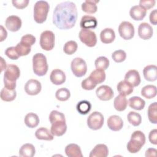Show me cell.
Returning <instances> with one entry per match:
<instances>
[{"mask_svg":"<svg viewBox=\"0 0 157 157\" xmlns=\"http://www.w3.org/2000/svg\"><path fill=\"white\" fill-rule=\"evenodd\" d=\"M77 19L75 4L72 1H64L56 5L53 14V23L60 29L73 28Z\"/></svg>","mask_w":157,"mask_h":157,"instance_id":"1","label":"cell"},{"mask_svg":"<svg viewBox=\"0 0 157 157\" xmlns=\"http://www.w3.org/2000/svg\"><path fill=\"white\" fill-rule=\"evenodd\" d=\"M20 71L15 64H9L4 74V87L10 90H15L16 80L20 77Z\"/></svg>","mask_w":157,"mask_h":157,"instance_id":"2","label":"cell"},{"mask_svg":"<svg viewBox=\"0 0 157 157\" xmlns=\"http://www.w3.org/2000/svg\"><path fill=\"white\" fill-rule=\"evenodd\" d=\"M146 141L145 136L141 131H134L131 139L126 145L128 151L131 153H136L140 151Z\"/></svg>","mask_w":157,"mask_h":157,"instance_id":"3","label":"cell"},{"mask_svg":"<svg viewBox=\"0 0 157 157\" xmlns=\"http://www.w3.org/2000/svg\"><path fill=\"white\" fill-rule=\"evenodd\" d=\"M48 69L46 56L42 53H37L33 56V69L38 76L45 75Z\"/></svg>","mask_w":157,"mask_h":157,"instance_id":"4","label":"cell"},{"mask_svg":"<svg viewBox=\"0 0 157 157\" xmlns=\"http://www.w3.org/2000/svg\"><path fill=\"white\" fill-rule=\"evenodd\" d=\"M50 9L48 2L45 1H38L34 6V19L37 23H42L45 21Z\"/></svg>","mask_w":157,"mask_h":157,"instance_id":"5","label":"cell"},{"mask_svg":"<svg viewBox=\"0 0 157 157\" xmlns=\"http://www.w3.org/2000/svg\"><path fill=\"white\" fill-rule=\"evenodd\" d=\"M55 36L54 33L52 31L46 30L43 31L40 36V46L45 50H52L55 46Z\"/></svg>","mask_w":157,"mask_h":157,"instance_id":"6","label":"cell"},{"mask_svg":"<svg viewBox=\"0 0 157 157\" xmlns=\"http://www.w3.org/2000/svg\"><path fill=\"white\" fill-rule=\"evenodd\" d=\"M71 68L74 75L77 77H82L87 71V65L82 58L77 57L73 59L71 63Z\"/></svg>","mask_w":157,"mask_h":157,"instance_id":"7","label":"cell"},{"mask_svg":"<svg viewBox=\"0 0 157 157\" xmlns=\"http://www.w3.org/2000/svg\"><path fill=\"white\" fill-rule=\"evenodd\" d=\"M104 116L98 111L91 113L87 118V125L88 128L93 130H98L101 129L104 124Z\"/></svg>","mask_w":157,"mask_h":157,"instance_id":"8","label":"cell"},{"mask_svg":"<svg viewBox=\"0 0 157 157\" xmlns=\"http://www.w3.org/2000/svg\"><path fill=\"white\" fill-rule=\"evenodd\" d=\"M78 37L81 42L89 47H94L97 43L96 33L90 29H81Z\"/></svg>","mask_w":157,"mask_h":157,"instance_id":"9","label":"cell"},{"mask_svg":"<svg viewBox=\"0 0 157 157\" xmlns=\"http://www.w3.org/2000/svg\"><path fill=\"white\" fill-rule=\"evenodd\" d=\"M118 33L121 38L124 40L131 39L135 33L134 25L129 21H122L118 26Z\"/></svg>","mask_w":157,"mask_h":157,"instance_id":"10","label":"cell"},{"mask_svg":"<svg viewBox=\"0 0 157 157\" xmlns=\"http://www.w3.org/2000/svg\"><path fill=\"white\" fill-rule=\"evenodd\" d=\"M96 94L99 99L104 101L110 100L114 96L112 88L105 85L99 86L96 90Z\"/></svg>","mask_w":157,"mask_h":157,"instance_id":"11","label":"cell"},{"mask_svg":"<svg viewBox=\"0 0 157 157\" xmlns=\"http://www.w3.org/2000/svg\"><path fill=\"white\" fill-rule=\"evenodd\" d=\"M42 90L41 83L36 79H29L25 85V91L26 94L34 96L38 94Z\"/></svg>","mask_w":157,"mask_h":157,"instance_id":"12","label":"cell"},{"mask_svg":"<svg viewBox=\"0 0 157 157\" xmlns=\"http://www.w3.org/2000/svg\"><path fill=\"white\" fill-rule=\"evenodd\" d=\"M21 18L17 15H10L5 21L6 27L12 32L18 31L21 28Z\"/></svg>","mask_w":157,"mask_h":157,"instance_id":"13","label":"cell"},{"mask_svg":"<svg viewBox=\"0 0 157 157\" xmlns=\"http://www.w3.org/2000/svg\"><path fill=\"white\" fill-rule=\"evenodd\" d=\"M153 34V29L151 25L146 22L141 23L138 27V35L143 40L150 39Z\"/></svg>","mask_w":157,"mask_h":157,"instance_id":"14","label":"cell"},{"mask_svg":"<svg viewBox=\"0 0 157 157\" xmlns=\"http://www.w3.org/2000/svg\"><path fill=\"white\" fill-rule=\"evenodd\" d=\"M98 25V21L96 17L91 15H83L80 20V26L82 29H94Z\"/></svg>","mask_w":157,"mask_h":157,"instance_id":"15","label":"cell"},{"mask_svg":"<svg viewBox=\"0 0 157 157\" xmlns=\"http://www.w3.org/2000/svg\"><path fill=\"white\" fill-rule=\"evenodd\" d=\"M65 73L59 69H53L50 75V80L51 82L56 85H59L64 83L66 81Z\"/></svg>","mask_w":157,"mask_h":157,"instance_id":"16","label":"cell"},{"mask_svg":"<svg viewBox=\"0 0 157 157\" xmlns=\"http://www.w3.org/2000/svg\"><path fill=\"white\" fill-rule=\"evenodd\" d=\"M124 80L129 83L133 87L139 86L141 81L139 72L136 69L129 70L124 75Z\"/></svg>","mask_w":157,"mask_h":157,"instance_id":"17","label":"cell"},{"mask_svg":"<svg viewBox=\"0 0 157 157\" xmlns=\"http://www.w3.org/2000/svg\"><path fill=\"white\" fill-rule=\"evenodd\" d=\"M108 128L113 131H118L123 126V121L120 116L113 115L110 116L107 119Z\"/></svg>","mask_w":157,"mask_h":157,"instance_id":"18","label":"cell"},{"mask_svg":"<svg viewBox=\"0 0 157 157\" xmlns=\"http://www.w3.org/2000/svg\"><path fill=\"white\" fill-rule=\"evenodd\" d=\"M147 14V10L139 5L132 6L129 10L131 17L137 21L142 20Z\"/></svg>","mask_w":157,"mask_h":157,"instance_id":"19","label":"cell"},{"mask_svg":"<svg viewBox=\"0 0 157 157\" xmlns=\"http://www.w3.org/2000/svg\"><path fill=\"white\" fill-rule=\"evenodd\" d=\"M66 131L67 125L66 121H63L53 123L50 128V131L55 136H61L65 134Z\"/></svg>","mask_w":157,"mask_h":157,"instance_id":"20","label":"cell"},{"mask_svg":"<svg viewBox=\"0 0 157 157\" xmlns=\"http://www.w3.org/2000/svg\"><path fill=\"white\" fill-rule=\"evenodd\" d=\"M145 79L149 82H153L157 79V67L156 65L150 64L145 66L143 69Z\"/></svg>","mask_w":157,"mask_h":157,"instance_id":"21","label":"cell"},{"mask_svg":"<svg viewBox=\"0 0 157 157\" xmlns=\"http://www.w3.org/2000/svg\"><path fill=\"white\" fill-rule=\"evenodd\" d=\"M109 155V149L106 145L103 144H97L91 151L90 157H107Z\"/></svg>","mask_w":157,"mask_h":157,"instance_id":"22","label":"cell"},{"mask_svg":"<svg viewBox=\"0 0 157 157\" xmlns=\"http://www.w3.org/2000/svg\"><path fill=\"white\" fill-rule=\"evenodd\" d=\"M115 39V33L113 29L106 28L100 33V39L104 44H110Z\"/></svg>","mask_w":157,"mask_h":157,"instance_id":"23","label":"cell"},{"mask_svg":"<svg viewBox=\"0 0 157 157\" xmlns=\"http://www.w3.org/2000/svg\"><path fill=\"white\" fill-rule=\"evenodd\" d=\"M65 153L69 157H83L80 147L75 144H70L65 148Z\"/></svg>","mask_w":157,"mask_h":157,"instance_id":"24","label":"cell"},{"mask_svg":"<svg viewBox=\"0 0 157 157\" xmlns=\"http://www.w3.org/2000/svg\"><path fill=\"white\" fill-rule=\"evenodd\" d=\"M117 91L120 94L127 96L131 94L134 90V87L128 82L121 80L117 85Z\"/></svg>","mask_w":157,"mask_h":157,"instance_id":"25","label":"cell"},{"mask_svg":"<svg viewBox=\"0 0 157 157\" xmlns=\"http://www.w3.org/2000/svg\"><path fill=\"white\" fill-rule=\"evenodd\" d=\"M35 136L39 140H45L49 141L52 140L54 138L53 135L52 134L51 131L44 127H40L38 128L35 132Z\"/></svg>","mask_w":157,"mask_h":157,"instance_id":"26","label":"cell"},{"mask_svg":"<svg viewBox=\"0 0 157 157\" xmlns=\"http://www.w3.org/2000/svg\"><path fill=\"white\" fill-rule=\"evenodd\" d=\"M19 156L22 157H33L36 153L34 146L31 144H23L19 150Z\"/></svg>","mask_w":157,"mask_h":157,"instance_id":"27","label":"cell"},{"mask_svg":"<svg viewBox=\"0 0 157 157\" xmlns=\"http://www.w3.org/2000/svg\"><path fill=\"white\" fill-rule=\"evenodd\" d=\"M128 103L131 108L136 110H141L145 105V101L139 96H132L130 98Z\"/></svg>","mask_w":157,"mask_h":157,"instance_id":"28","label":"cell"},{"mask_svg":"<svg viewBox=\"0 0 157 157\" xmlns=\"http://www.w3.org/2000/svg\"><path fill=\"white\" fill-rule=\"evenodd\" d=\"M128 105V100L125 96L119 94L114 99L113 106L116 110L118 112L123 111Z\"/></svg>","mask_w":157,"mask_h":157,"instance_id":"29","label":"cell"},{"mask_svg":"<svg viewBox=\"0 0 157 157\" xmlns=\"http://www.w3.org/2000/svg\"><path fill=\"white\" fill-rule=\"evenodd\" d=\"M39 118L38 115L33 112H29L25 117L24 121L26 126L30 128H34L37 126L39 123Z\"/></svg>","mask_w":157,"mask_h":157,"instance_id":"30","label":"cell"},{"mask_svg":"<svg viewBox=\"0 0 157 157\" xmlns=\"http://www.w3.org/2000/svg\"><path fill=\"white\" fill-rule=\"evenodd\" d=\"M98 2H99V1L86 0L82 4V9L85 13L90 14L94 13L98 10V7L96 5Z\"/></svg>","mask_w":157,"mask_h":157,"instance_id":"31","label":"cell"},{"mask_svg":"<svg viewBox=\"0 0 157 157\" xmlns=\"http://www.w3.org/2000/svg\"><path fill=\"white\" fill-rule=\"evenodd\" d=\"M141 95L146 99H152L156 96V86L153 85L144 86L141 90Z\"/></svg>","mask_w":157,"mask_h":157,"instance_id":"32","label":"cell"},{"mask_svg":"<svg viewBox=\"0 0 157 157\" xmlns=\"http://www.w3.org/2000/svg\"><path fill=\"white\" fill-rule=\"evenodd\" d=\"M105 73L104 70L96 69L92 71L89 76V77L96 83L99 84L104 82L105 79Z\"/></svg>","mask_w":157,"mask_h":157,"instance_id":"33","label":"cell"},{"mask_svg":"<svg viewBox=\"0 0 157 157\" xmlns=\"http://www.w3.org/2000/svg\"><path fill=\"white\" fill-rule=\"evenodd\" d=\"M0 96L2 101L6 102H10L15 99L17 96V92L15 90H10L4 87L1 91Z\"/></svg>","mask_w":157,"mask_h":157,"instance_id":"34","label":"cell"},{"mask_svg":"<svg viewBox=\"0 0 157 157\" xmlns=\"http://www.w3.org/2000/svg\"><path fill=\"white\" fill-rule=\"evenodd\" d=\"M147 115L149 121L153 124L157 123V102H154L150 104L147 110Z\"/></svg>","mask_w":157,"mask_h":157,"instance_id":"35","label":"cell"},{"mask_svg":"<svg viewBox=\"0 0 157 157\" xmlns=\"http://www.w3.org/2000/svg\"><path fill=\"white\" fill-rule=\"evenodd\" d=\"M76 109L80 114L86 115L91 110V104L88 101L82 100L78 102L76 105Z\"/></svg>","mask_w":157,"mask_h":157,"instance_id":"36","label":"cell"},{"mask_svg":"<svg viewBox=\"0 0 157 157\" xmlns=\"http://www.w3.org/2000/svg\"><path fill=\"white\" fill-rule=\"evenodd\" d=\"M127 119L129 123L134 126H137L140 124L142 122L141 115L136 112L131 111L127 115Z\"/></svg>","mask_w":157,"mask_h":157,"instance_id":"37","label":"cell"},{"mask_svg":"<svg viewBox=\"0 0 157 157\" xmlns=\"http://www.w3.org/2000/svg\"><path fill=\"white\" fill-rule=\"evenodd\" d=\"M16 50L20 56L28 55L31 50V46L21 41L18 42L15 46Z\"/></svg>","mask_w":157,"mask_h":157,"instance_id":"38","label":"cell"},{"mask_svg":"<svg viewBox=\"0 0 157 157\" xmlns=\"http://www.w3.org/2000/svg\"><path fill=\"white\" fill-rule=\"evenodd\" d=\"M70 96V91L66 88H61L57 90L55 93L56 99L60 101H66L69 99Z\"/></svg>","mask_w":157,"mask_h":157,"instance_id":"39","label":"cell"},{"mask_svg":"<svg viewBox=\"0 0 157 157\" xmlns=\"http://www.w3.org/2000/svg\"><path fill=\"white\" fill-rule=\"evenodd\" d=\"M78 48V45L77 42L74 40H69L65 43L63 47L64 52L69 55L74 53Z\"/></svg>","mask_w":157,"mask_h":157,"instance_id":"40","label":"cell"},{"mask_svg":"<svg viewBox=\"0 0 157 157\" xmlns=\"http://www.w3.org/2000/svg\"><path fill=\"white\" fill-rule=\"evenodd\" d=\"M94 65L96 69L105 70L109 66V60L107 58L104 56H101L97 58L94 61Z\"/></svg>","mask_w":157,"mask_h":157,"instance_id":"41","label":"cell"},{"mask_svg":"<svg viewBox=\"0 0 157 157\" xmlns=\"http://www.w3.org/2000/svg\"><path fill=\"white\" fill-rule=\"evenodd\" d=\"M49 121L51 124L53 123L59 121H66V118L64 113L62 112H60L58 110H52L49 115Z\"/></svg>","mask_w":157,"mask_h":157,"instance_id":"42","label":"cell"},{"mask_svg":"<svg viewBox=\"0 0 157 157\" xmlns=\"http://www.w3.org/2000/svg\"><path fill=\"white\" fill-rule=\"evenodd\" d=\"M113 60L116 63H121L124 61L126 58V53L123 50H117L112 54Z\"/></svg>","mask_w":157,"mask_h":157,"instance_id":"43","label":"cell"},{"mask_svg":"<svg viewBox=\"0 0 157 157\" xmlns=\"http://www.w3.org/2000/svg\"><path fill=\"white\" fill-rule=\"evenodd\" d=\"M97 84H96L89 77L82 80L81 83L82 88L85 90H92L96 88Z\"/></svg>","mask_w":157,"mask_h":157,"instance_id":"44","label":"cell"},{"mask_svg":"<svg viewBox=\"0 0 157 157\" xmlns=\"http://www.w3.org/2000/svg\"><path fill=\"white\" fill-rule=\"evenodd\" d=\"M5 55L8 58L13 60H16L18 59V58L20 57L19 55L18 54L16 50L15 47H10L7 48L5 50Z\"/></svg>","mask_w":157,"mask_h":157,"instance_id":"45","label":"cell"},{"mask_svg":"<svg viewBox=\"0 0 157 157\" xmlns=\"http://www.w3.org/2000/svg\"><path fill=\"white\" fill-rule=\"evenodd\" d=\"M36 40V37L33 35L30 34H27L21 37L20 41L26 44H28L30 46H32L35 44Z\"/></svg>","mask_w":157,"mask_h":157,"instance_id":"46","label":"cell"},{"mask_svg":"<svg viewBox=\"0 0 157 157\" xmlns=\"http://www.w3.org/2000/svg\"><path fill=\"white\" fill-rule=\"evenodd\" d=\"M29 2V0H13L12 1L13 6L18 9H22L26 7Z\"/></svg>","mask_w":157,"mask_h":157,"instance_id":"47","label":"cell"},{"mask_svg":"<svg viewBox=\"0 0 157 157\" xmlns=\"http://www.w3.org/2000/svg\"><path fill=\"white\" fill-rule=\"evenodd\" d=\"M155 0H141L139 2V6L147 10L153 7L155 5Z\"/></svg>","mask_w":157,"mask_h":157,"instance_id":"48","label":"cell"},{"mask_svg":"<svg viewBox=\"0 0 157 157\" xmlns=\"http://www.w3.org/2000/svg\"><path fill=\"white\" fill-rule=\"evenodd\" d=\"M148 139L151 144L153 145L157 144V129H152L149 132Z\"/></svg>","mask_w":157,"mask_h":157,"instance_id":"49","label":"cell"},{"mask_svg":"<svg viewBox=\"0 0 157 157\" xmlns=\"http://www.w3.org/2000/svg\"><path fill=\"white\" fill-rule=\"evenodd\" d=\"M149 19L150 23L153 25H156L157 24V10L154 9L153 10L149 16Z\"/></svg>","mask_w":157,"mask_h":157,"instance_id":"50","label":"cell"},{"mask_svg":"<svg viewBox=\"0 0 157 157\" xmlns=\"http://www.w3.org/2000/svg\"><path fill=\"white\" fill-rule=\"evenodd\" d=\"M156 149L154 148H149L145 151V156L146 157H151V156H156Z\"/></svg>","mask_w":157,"mask_h":157,"instance_id":"51","label":"cell"},{"mask_svg":"<svg viewBox=\"0 0 157 157\" xmlns=\"http://www.w3.org/2000/svg\"><path fill=\"white\" fill-rule=\"evenodd\" d=\"M0 27H1V39H0V41L2 42L7 37V32L4 29V28L3 27L2 25H1Z\"/></svg>","mask_w":157,"mask_h":157,"instance_id":"52","label":"cell"},{"mask_svg":"<svg viewBox=\"0 0 157 157\" xmlns=\"http://www.w3.org/2000/svg\"><path fill=\"white\" fill-rule=\"evenodd\" d=\"M1 71H3L4 69L7 68L6 63V61L4 60L3 58L1 57Z\"/></svg>","mask_w":157,"mask_h":157,"instance_id":"53","label":"cell"}]
</instances>
